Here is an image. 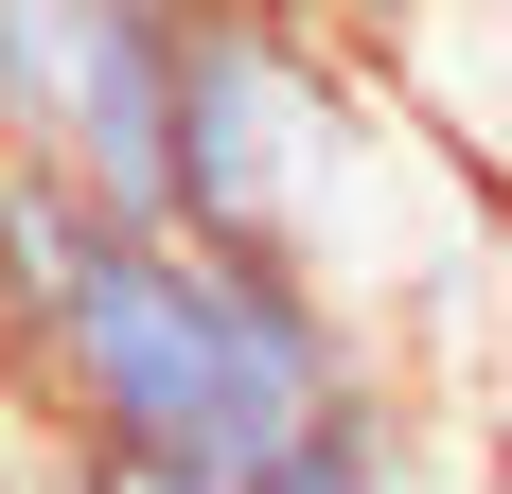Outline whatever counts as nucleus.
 Segmentation results:
<instances>
[{
  "instance_id": "nucleus-2",
  "label": "nucleus",
  "mask_w": 512,
  "mask_h": 494,
  "mask_svg": "<svg viewBox=\"0 0 512 494\" xmlns=\"http://www.w3.org/2000/svg\"><path fill=\"white\" fill-rule=\"evenodd\" d=\"M159 212L248 247V265H301L371 336H407V300L460 247V177L371 106V71L318 36V0H177Z\"/></svg>"
},
{
  "instance_id": "nucleus-3",
  "label": "nucleus",
  "mask_w": 512,
  "mask_h": 494,
  "mask_svg": "<svg viewBox=\"0 0 512 494\" xmlns=\"http://www.w3.org/2000/svg\"><path fill=\"white\" fill-rule=\"evenodd\" d=\"M159 106H177V0H0V159L159 212Z\"/></svg>"
},
{
  "instance_id": "nucleus-4",
  "label": "nucleus",
  "mask_w": 512,
  "mask_h": 494,
  "mask_svg": "<svg viewBox=\"0 0 512 494\" xmlns=\"http://www.w3.org/2000/svg\"><path fill=\"white\" fill-rule=\"evenodd\" d=\"M212 494H442V477H424V406H407V371H371L336 424H301L265 477H212Z\"/></svg>"
},
{
  "instance_id": "nucleus-1",
  "label": "nucleus",
  "mask_w": 512,
  "mask_h": 494,
  "mask_svg": "<svg viewBox=\"0 0 512 494\" xmlns=\"http://www.w3.org/2000/svg\"><path fill=\"white\" fill-rule=\"evenodd\" d=\"M371 371L389 336L354 300H318L301 265H248L177 212L0 159V406L36 442L142 459V477H265Z\"/></svg>"
}]
</instances>
